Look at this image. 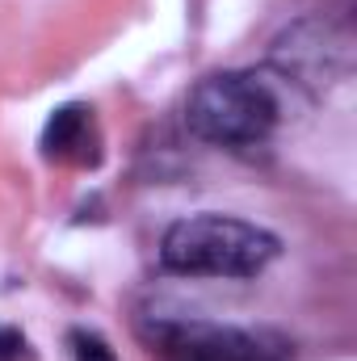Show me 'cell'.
<instances>
[{
  "instance_id": "8992f818",
  "label": "cell",
  "mask_w": 357,
  "mask_h": 361,
  "mask_svg": "<svg viewBox=\"0 0 357 361\" xmlns=\"http://www.w3.org/2000/svg\"><path fill=\"white\" fill-rule=\"evenodd\" d=\"M68 349H72V361H118L114 349H109L97 332H85V328H76V332L68 336Z\"/></svg>"
},
{
  "instance_id": "277c9868",
  "label": "cell",
  "mask_w": 357,
  "mask_h": 361,
  "mask_svg": "<svg viewBox=\"0 0 357 361\" xmlns=\"http://www.w3.org/2000/svg\"><path fill=\"white\" fill-rule=\"evenodd\" d=\"M173 345H177L181 361H277L282 357V349L269 345L261 332L219 328V324L181 328Z\"/></svg>"
},
{
  "instance_id": "3957f363",
  "label": "cell",
  "mask_w": 357,
  "mask_h": 361,
  "mask_svg": "<svg viewBox=\"0 0 357 361\" xmlns=\"http://www.w3.org/2000/svg\"><path fill=\"white\" fill-rule=\"evenodd\" d=\"M273 68H277L286 80L324 89L328 80L345 76V68H349V38H345L337 25H328L324 17L294 21V25L273 42Z\"/></svg>"
},
{
  "instance_id": "52a82bcc",
  "label": "cell",
  "mask_w": 357,
  "mask_h": 361,
  "mask_svg": "<svg viewBox=\"0 0 357 361\" xmlns=\"http://www.w3.org/2000/svg\"><path fill=\"white\" fill-rule=\"evenodd\" d=\"M0 361H34L30 341L17 328H0Z\"/></svg>"
},
{
  "instance_id": "6da1fadb",
  "label": "cell",
  "mask_w": 357,
  "mask_h": 361,
  "mask_svg": "<svg viewBox=\"0 0 357 361\" xmlns=\"http://www.w3.org/2000/svg\"><path fill=\"white\" fill-rule=\"evenodd\" d=\"M277 235L231 214H193L164 231L160 261L185 277H253L277 257Z\"/></svg>"
},
{
  "instance_id": "5b68a950",
  "label": "cell",
  "mask_w": 357,
  "mask_h": 361,
  "mask_svg": "<svg viewBox=\"0 0 357 361\" xmlns=\"http://www.w3.org/2000/svg\"><path fill=\"white\" fill-rule=\"evenodd\" d=\"M89 139V109L85 105H59L42 130V156L47 160H80V147Z\"/></svg>"
},
{
  "instance_id": "7a4b0ae2",
  "label": "cell",
  "mask_w": 357,
  "mask_h": 361,
  "mask_svg": "<svg viewBox=\"0 0 357 361\" xmlns=\"http://www.w3.org/2000/svg\"><path fill=\"white\" fill-rule=\"evenodd\" d=\"M185 122L206 143H223V147L257 143L277 122V97L269 92L265 80L248 72H219L189 92Z\"/></svg>"
}]
</instances>
